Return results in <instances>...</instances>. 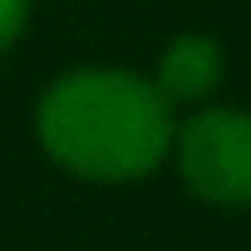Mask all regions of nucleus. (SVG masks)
I'll return each instance as SVG.
<instances>
[{
	"label": "nucleus",
	"instance_id": "obj_1",
	"mask_svg": "<svg viewBox=\"0 0 251 251\" xmlns=\"http://www.w3.org/2000/svg\"><path fill=\"white\" fill-rule=\"evenodd\" d=\"M173 103L158 84L123 69L64 74L40 99V143L54 163L94 182H128L153 173L173 143Z\"/></svg>",
	"mask_w": 251,
	"mask_h": 251
},
{
	"label": "nucleus",
	"instance_id": "obj_2",
	"mask_svg": "<svg viewBox=\"0 0 251 251\" xmlns=\"http://www.w3.org/2000/svg\"><path fill=\"white\" fill-rule=\"evenodd\" d=\"M177 168L187 187L222 207H251V113L202 108L177 133Z\"/></svg>",
	"mask_w": 251,
	"mask_h": 251
},
{
	"label": "nucleus",
	"instance_id": "obj_3",
	"mask_svg": "<svg viewBox=\"0 0 251 251\" xmlns=\"http://www.w3.org/2000/svg\"><path fill=\"white\" fill-rule=\"evenodd\" d=\"M158 94L168 103H192V99H207L217 84H222V50L217 40L207 35H182L168 45V54L158 59Z\"/></svg>",
	"mask_w": 251,
	"mask_h": 251
},
{
	"label": "nucleus",
	"instance_id": "obj_4",
	"mask_svg": "<svg viewBox=\"0 0 251 251\" xmlns=\"http://www.w3.org/2000/svg\"><path fill=\"white\" fill-rule=\"evenodd\" d=\"M30 20V0H0V50H10Z\"/></svg>",
	"mask_w": 251,
	"mask_h": 251
}]
</instances>
